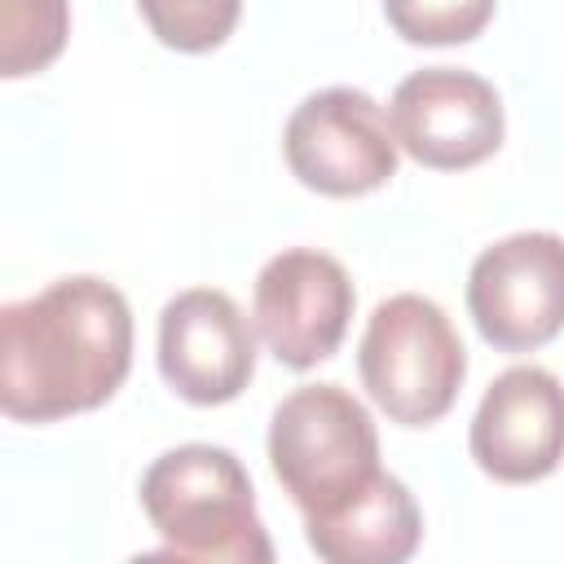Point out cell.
Instances as JSON below:
<instances>
[{"mask_svg":"<svg viewBox=\"0 0 564 564\" xmlns=\"http://www.w3.org/2000/svg\"><path fill=\"white\" fill-rule=\"evenodd\" d=\"M357 370L361 388L392 423L427 427L449 414L467 379V348L436 300L405 291L370 313Z\"/></svg>","mask_w":564,"mask_h":564,"instance_id":"obj_4","label":"cell"},{"mask_svg":"<svg viewBox=\"0 0 564 564\" xmlns=\"http://www.w3.org/2000/svg\"><path fill=\"white\" fill-rule=\"evenodd\" d=\"M397 132L383 106L361 88L308 93L282 132L286 167L326 198H357L397 176Z\"/></svg>","mask_w":564,"mask_h":564,"instance_id":"obj_5","label":"cell"},{"mask_svg":"<svg viewBox=\"0 0 564 564\" xmlns=\"http://www.w3.org/2000/svg\"><path fill=\"white\" fill-rule=\"evenodd\" d=\"M467 313L498 352H533L564 330V238L524 229L471 260Z\"/></svg>","mask_w":564,"mask_h":564,"instance_id":"obj_6","label":"cell"},{"mask_svg":"<svg viewBox=\"0 0 564 564\" xmlns=\"http://www.w3.org/2000/svg\"><path fill=\"white\" fill-rule=\"evenodd\" d=\"M304 538L330 564H401L419 551L423 516L410 489L379 471V480L339 511L304 520Z\"/></svg>","mask_w":564,"mask_h":564,"instance_id":"obj_11","label":"cell"},{"mask_svg":"<svg viewBox=\"0 0 564 564\" xmlns=\"http://www.w3.org/2000/svg\"><path fill=\"white\" fill-rule=\"evenodd\" d=\"M70 35V0H0V75L22 79L57 62Z\"/></svg>","mask_w":564,"mask_h":564,"instance_id":"obj_12","label":"cell"},{"mask_svg":"<svg viewBox=\"0 0 564 564\" xmlns=\"http://www.w3.org/2000/svg\"><path fill=\"white\" fill-rule=\"evenodd\" d=\"M397 145L436 172L485 163L507 132L498 88L463 66H423L405 75L388 101Z\"/></svg>","mask_w":564,"mask_h":564,"instance_id":"obj_7","label":"cell"},{"mask_svg":"<svg viewBox=\"0 0 564 564\" xmlns=\"http://www.w3.org/2000/svg\"><path fill=\"white\" fill-rule=\"evenodd\" d=\"M159 370L189 405H225L256 375V335L216 286H189L159 313Z\"/></svg>","mask_w":564,"mask_h":564,"instance_id":"obj_9","label":"cell"},{"mask_svg":"<svg viewBox=\"0 0 564 564\" xmlns=\"http://www.w3.org/2000/svg\"><path fill=\"white\" fill-rule=\"evenodd\" d=\"M467 445L476 467L502 485L546 480L564 458V383L542 366L502 370L471 414Z\"/></svg>","mask_w":564,"mask_h":564,"instance_id":"obj_10","label":"cell"},{"mask_svg":"<svg viewBox=\"0 0 564 564\" xmlns=\"http://www.w3.org/2000/svg\"><path fill=\"white\" fill-rule=\"evenodd\" d=\"M352 304L357 291L348 269L313 247H286L256 273V330L291 370H308L344 344Z\"/></svg>","mask_w":564,"mask_h":564,"instance_id":"obj_8","label":"cell"},{"mask_svg":"<svg viewBox=\"0 0 564 564\" xmlns=\"http://www.w3.org/2000/svg\"><path fill=\"white\" fill-rule=\"evenodd\" d=\"M128 366L132 313L106 278H57L40 295L0 308V410L18 423L106 405Z\"/></svg>","mask_w":564,"mask_h":564,"instance_id":"obj_1","label":"cell"},{"mask_svg":"<svg viewBox=\"0 0 564 564\" xmlns=\"http://www.w3.org/2000/svg\"><path fill=\"white\" fill-rule=\"evenodd\" d=\"M498 0H383L388 26L405 44H467L476 40Z\"/></svg>","mask_w":564,"mask_h":564,"instance_id":"obj_14","label":"cell"},{"mask_svg":"<svg viewBox=\"0 0 564 564\" xmlns=\"http://www.w3.org/2000/svg\"><path fill=\"white\" fill-rule=\"evenodd\" d=\"M269 463L304 520L339 511L383 471L375 419L339 383H304L278 401L269 419Z\"/></svg>","mask_w":564,"mask_h":564,"instance_id":"obj_3","label":"cell"},{"mask_svg":"<svg viewBox=\"0 0 564 564\" xmlns=\"http://www.w3.org/2000/svg\"><path fill=\"white\" fill-rule=\"evenodd\" d=\"M137 9L159 44L176 53H212L234 35L242 0H137Z\"/></svg>","mask_w":564,"mask_h":564,"instance_id":"obj_13","label":"cell"},{"mask_svg":"<svg viewBox=\"0 0 564 564\" xmlns=\"http://www.w3.org/2000/svg\"><path fill=\"white\" fill-rule=\"evenodd\" d=\"M141 507L163 538L159 555L269 564L273 542L256 511V489L234 449L189 441L159 454L141 476Z\"/></svg>","mask_w":564,"mask_h":564,"instance_id":"obj_2","label":"cell"}]
</instances>
